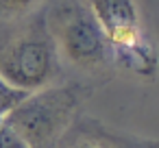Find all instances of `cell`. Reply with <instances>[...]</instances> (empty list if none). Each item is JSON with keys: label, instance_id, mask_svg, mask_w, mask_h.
<instances>
[{"label": "cell", "instance_id": "1", "mask_svg": "<svg viewBox=\"0 0 159 148\" xmlns=\"http://www.w3.org/2000/svg\"><path fill=\"white\" fill-rule=\"evenodd\" d=\"M0 76L24 92L61 81L63 63L46 26L44 9L13 22H0Z\"/></svg>", "mask_w": 159, "mask_h": 148}, {"label": "cell", "instance_id": "2", "mask_svg": "<svg viewBox=\"0 0 159 148\" xmlns=\"http://www.w3.org/2000/svg\"><path fill=\"white\" fill-rule=\"evenodd\" d=\"M94 94L89 81H57L29 92L2 120L13 126L31 148H52L76 120Z\"/></svg>", "mask_w": 159, "mask_h": 148}, {"label": "cell", "instance_id": "3", "mask_svg": "<svg viewBox=\"0 0 159 148\" xmlns=\"http://www.w3.org/2000/svg\"><path fill=\"white\" fill-rule=\"evenodd\" d=\"M44 18L61 63L94 81L116 72L109 42L83 0H55L44 9Z\"/></svg>", "mask_w": 159, "mask_h": 148}, {"label": "cell", "instance_id": "4", "mask_svg": "<svg viewBox=\"0 0 159 148\" xmlns=\"http://www.w3.org/2000/svg\"><path fill=\"white\" fill-rule=\"evenodd\" d=\"M83 2L105 33L109 46L129 42L144 33L135 0H83Z\"/></svg>", "mask_w": 159, "mask_h": 148}, {"label": "cell", "instance_id": "5", "mask_svg": "<svg viewBox=\"0 0 159 148\" xmlns=\"http://www.w3.org/2000/svg\"><path fill=\"white\" fill-rule=\"evenodd\" d=\"M57 144L59 148H157L152 139L144 141L113 133L96 120H83V122L74 120Z\"/></svg>", "mask_w": 159, "mask_h": 148}, {"label": "cell", "instance_id": "6", "mask_svg": "<svg viewBox=\"0 0 159 148\" xmlns=\"http://www.w3.org/2000/svg\"><path fill=\"white\" fill-rule=\"evenodd\" d=\"M113 70H122L139 81H155L157 74V50L146 31L129 42L109 46Z\"/></svg>", "mask_w": 159, "mask_h": 148}, {"label": "cell", "instance_id": "7", "mask_svg": "<svg viewBox=\"0 0 159 148\" xmlns=\"http://www.w3.org/2000/svg\"><path fill=\"white\" fill-rule=\"evenodd\" d=\"M48 0H0V22H13L20 18H26L39 9Z\"/></svg>", "mask_w": 159, "mask_h": 148}, {"label": "cell", "instance_id": "8", "mask_svg": "<svg viewBox=\"0 0 159 148\" xmlns=\"http://www.w3.org/2000/svg\"><path fill=\"white\" fill-rule=\"evenodd\" d=\"M26 94H29V92H24V89L11 85L9 81H5L2 76H0V122H2V118H5L16 105L22 102V98H24Z\"/></svg>", "mask_w": 159, "mask_h": 148}, {"label": "cell", "instance_id": "9", "mask_svg": "<svg viewBox=\"0 0 159 148\" xmlns=\"http://www.w3.org/2000/svg\"><path fill=\"white\" fill-rule=\"evenodd\" d=\"M0 148H31V146L13 126H9L2 120L0 122Z\"/></svg>", "mask_w": 159, "mask_h": 148}]
</instances>
